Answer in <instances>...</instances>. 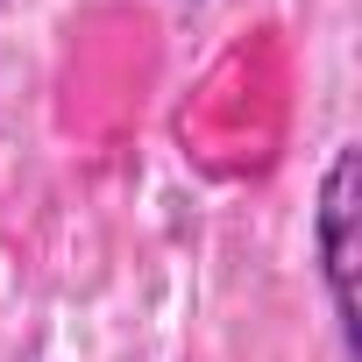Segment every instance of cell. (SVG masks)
<instances>
[{"mask_svg": "<svg viewBox=\"0 0 362 362\" xmlns=\"http://www.w3.org/2000/svg\"><path fill=\"white\" fill-rule=\"evenodd\" d=\"M355 214H362V149L341 142L327 156L320 199H313V256H320V284H327L348 362H355Z\"/></svg>", "mask_w": 362, "mask_h": 362, "instance_id": "1", "label": "cell"}]
</instances>
